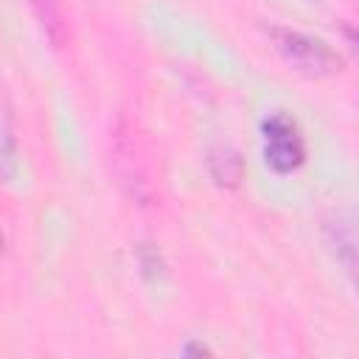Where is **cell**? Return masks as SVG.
<instances>
[{
  "mask_svg": "<svg viewBox=\"0 0 359 359\" xmlns=\"http://www.w3.org/2000/svg\"><path fill=\"white\" fill-rule=\"evenodd\" d=\"M109 163L118 185L135 205L146 208L154 202V182H151L149 163L135 137V129L126 121H118V126L109 135Z\"/></svg>",
  "mask_w": 359,
  "mask_h": 359,
  "instance_id": "cell-1",
  "label": "cell"
},
{
  "mask_svg": "<svg viewBox=\"0 0 359 359\" xmlns=\"http://www.w3.org/2000/svg\"><path fill=\"white\" fill-rule=\"evenodd\" d=\"M328 238L337 250V258L345 264L348 275H353V252H356V238H353V213L351 210H337L331 216V222L325 224Z\"/></svg>",
  "mask_w": 359,
  "mask_h": 359,
  "instance_id": "cell-4",
  "label": "cell"
},
{
  "mask_svg": "<svg viewBox=\"0 0 359 359\" xmlns=\"http://www.w3.org/2000/svg\"><path fill=\"white\" fill-rule=\"evenodd\" d=\"M31 3V11L45 34V39L53 45V48H62L65 39H67V25H65V17H62V8L56 0H28Z\"/></svg>",
  "mask_w": 359,
  "mask_h": 359,
  "instance_id": "cell-5",
  "label": "cell"
},
{
  "mask_svg": "<svg viewBox=\"0 0 359 359\" xmlns=\"http://www.w3.org/2000/svg\"><path fill=\"white\" fill-rule=\"evenodd\" d=\"M0 250H3V233H0Z\"/></svg>",
  "mask_w": 359,
  "mask_h": 359,
  "instance_id": "cell-8",
  "label": "cell"
},
{
  "mask_svg": "<svg viewBox=\"0 0 359 359\" xmlns=\"http://www.w3.org/2000/svg\"><path fill=\"white\" fill-rule=\"evenodd\" d=\"M17 165V149H14V132L11 123L0 107V180H8Z\"/></svg>",
  "mask_w": 359,
  "mask_h": 359,
  "instance_id": "cell-7",
  "label": "cell"
},
{
  "mask_svg": "<svg viewBox=\"0 0 359 359\" xmlns=\"http://www.w3.org/2000/svg\"><path fill=\"white\" fill-rule=\"evenodd\" d=\"M275 39L278 53L300 73L306 76H331L342 70V59L339 53H334L323 39H314L309 34L300 31H289V28H272L269 31Z\"/></svg>",
  "mask_w": 359,
  "mask_h": 359,
  "instance_id": "cell-2",
  "label": "cell"
},
{
  "mask_svg": "<svg viewBox=\"0 0 359 359\" xmlns=\"http://www.w3.org/2000/svg\"><path fill=\"white\" fill-rule=\"evenodd\" d=\"M208 168H210V174H213V180H216L219 185H236V182L241 180V171H244L241 157H238L230 146H216V149H210Z\"/></svg>",
  "mask_w": 359,
  "mask_h": 359,
  "instance_id": "cell-6",
  "label": "cell"
},
{
  "mask_svg": "<svg viewBox=\"0 0 359 359\" xmlns=\"http://www.w3.org/2000/svg\"><path fill=\"white\" fill-rule=\"evenodd\" d=\"M264 154L278 174L294 171L303 163V140L292 118L275 112L264 121Z\"/></svg>",
  "mask_w": 359,
  "mask_h": 359,
  "instance_id": "cell-3",
  "label": "cell"
}]
</instances>
